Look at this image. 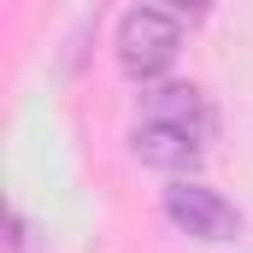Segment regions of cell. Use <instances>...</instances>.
<instances>
[{
  "mask_svg": "<svg viewBox=\"0 0 253 253\" xmlns=\"http://www.w3.org/2000/svg\"><path fill=\"white\" fill-rule=\"evenodd\" d=\"M183 30H189V24H183L177 12L141 0L135 12H124V24H118V71H124L129 83H153V77H165V71L177 65Z\"/></svg>",
  "mask_w": 253,
  "mask_h": 253,
  "instance_id": "2",
  "label": "cell"
},
{
  "mask_svg": "<svg viewBox=\"0 0 253 253\" xmlns=\"http://www.w3.org/2000/svg\"><path fill=\"white\" fill-rule=\"evenodd\" d=\"M165 218H171L183 236H194V242H230V236L242 230V212H236L218 189L194 183V177H177V183L165 189Z\"/></svg>",
  "mask_w": 253,
  "mask_h": 253,
  "instance_id": "3",
  "label": "cell"
},
{
  "mask_svg": "<svg viewBox=\"0 0 253 253\" xmlns=\"http://www.w3.org/2000/svg\"><path fill=\"white\" fill-rule=\"evenodd\" d=\"M218 141V106L194 83H159L129 118V153L165 177H194Z\"/></svg>",
  "mask_w": 253,
  "mask_h": 253,
  "instance_id": "1",
  "label": "cell"
}]
</instances>
